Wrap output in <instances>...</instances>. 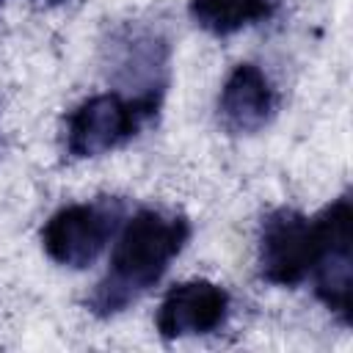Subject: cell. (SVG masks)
<instances>
[{"mask_svg":"<svg viewBox=\"0 0 353 353\" xmlns=\"http://www.w3.org/2000/svg\"><path fill=\"white\" fill-rule=\"evenodd\" d=\"M188 237L190 223L185 215L143 207L127 218L113 245L108 276L88 298L91 312L116 314L149 292L163 279L171 259L185 248Z\"/></svg>","mask_w":353,"mask_h":353,"instance_id":"cell-1","label":"cell"},{"mask_svg":"<svg viewBox=\"0 0 353 353\" xmlns=\"http://www.w3.org/2000/svg\"><path fill=\"white\" fill-rule=\"evenodd\" d=\"M157 105V94H138L135 99L97 94L80 102L66 119V152L72 157H99L127 143Z\"/></svg>","mask_w":353,"mask_h":353,"instance_id":"cell-2","label":"cell"},{"mask_svg":"<svg viewBox=\"0 0 353 353\" xmlns=\"http://www.w3.org/2000/svg\"><path fill=\"white\" fill-rule=\"evenodd\" d=\"M124 204L119 199H97L88 204L61 207L41 229L47 256L63 268H88L108 245L119 226Z\"/></svg>","mask_w":353,"mask_h":353,"instance_id":"cell-3","label":"cell"},{"mask_svg":"<svg viewBox=\"0 0 353 353\" xmlns=\"http://www.w3.org/2000/svg\"><path fill=\"white\" fill-rule=\"evenodd\" d=\"M320 245L312 268L317 298L342 320L350 323L353 314V243H350V221L353 207L350 196H339L328 204L317 218Z\"/></svg>","mask_w":353,"mask_h":353,"instance_id":"cell-4","label":"cell"},{"mask_svg":"<svg viewBox=\"0 0 353 353\" xmlns=\"http://www.w3.org/2000/svg\"><path fill=\"white\" fill-rule=\"evenodd\" d=\"M320 232L317 221L298 210H273L259 229V273L270 284H301L317 259Z\"/></svg>","mask_w":353,"mask_h":353,"instance_id":"cell-5","label":"cell"},{"mask_svg":"<svg viewBox=\"0 0 353 353\" xmlns=\"http://www.w3.org/2000/svg\"><path fill=\"white\" fill-rule=\"evenodd\" d=\"M229 317V292L207 279L171 287L157 309V331L165 339L210 334Z\"/></svg>","mask_w":353,"mask_h":353,"instance_id":"cell-6","label":"cell"},{"mask_svg":"<svg viewBox=\"0 0 353 353\" xmlns=\"http://www.w3.org/2000/svg\"><path fill=\"white\" fill-rule=\"evenodd\" d=\"M218 113L229 132H259L276 113V91L268 74L254 63H237L221 88Z\"/></svg>","mask_w":353,"mask_h":353,"instance_id":"cell-7","label":"cell"},{"mask_svg":"<svg viewBox=\"0 0 353 353\" xmlns=\"http://www.w3.org/2000/svg\"><path fill=\"white\" fill-rule=\"evenodd\" d=\"M279 8V0H190V17L199 28L229 36L245 25L270 19Z\"/></svg>","mask_w":353,"mask_h":353,"instance_id":"cell-8","label":"cell"},{"mask_svg":"<svg viewBox=\"0 0 353 353\" xmlns=\"http://www.w3.org/2000/svg\"><path fill=\"white\" fill-rule=\"evenodd\" d=\"M47 3H58V0H47Z\"/></svg>","mask_w":353,"mask_h":353,"instance_id":"cell-9","label":"cell"}]
</instances>
